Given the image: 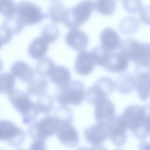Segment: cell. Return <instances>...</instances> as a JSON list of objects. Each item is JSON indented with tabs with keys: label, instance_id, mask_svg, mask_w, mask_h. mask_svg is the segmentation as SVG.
<instances>
[{
	"label": "cell",
	"instance_id": "cell-7",
	"mask_svg": "<svg viewBox=\"0 0 150 150\" xmlns=\"http://www.w3.org/2000/svg\"><path fill=\"white\" fill-rule=\"evenodd\" d=\"M115 88V82L107 76H102L89 87L86 92V100L89 104L95 105L98 102L107 98Z\"/></svg>",
	"mask_w": 150,
	"mask_h": 150
},
{
	"label": "cell",
	"instance_id": "cell-11",
	"mask_svg": "<svg viewBox=\"0 0 150 150\" xmlns=\"http://www.w3.org/2000/svg\"><path fill=\"white\" fill-rule=\"evenodd\" d=\"M84 136L86 141L93 146L97 147L109 138L107 123L98 122L84 129Z\"/></svg>",
	"mask_w": 150,
	"mask_h": 150
},
{
	"label": "cell",
	"instance_id": "cell-13",
	"mask_svg": "<svg viewBox=\"0 0 150 150\" xmlns=\"http://www.w3.org/2000/svg\"><path fill=\"white\" fill-rule=\"evenodd\" d=\"M129 65V60L119 52L111 51L102 67L110 72L121 73L126 71Z\"/></svg>",
	"mask_w": 150,
	"mask_h": 150
},
{
	"label": "cell",
	"instance_id": "cell-24",
	"mask_svg": "<svg viewBox=\"0 0 150 150\" xmlns=\"http://www.w3.org/2000/svg\"><path fill=\"white\" fill-rule=\"evenodd\" d=\"M140 25L139 20L133 16H128L123 18L119 25L120 32L126 35L133 34L138 30Z\"/></svg>",
	"mask_w": 150,
	"mask_h": 150
},
{
	"label": "cell",
	"instance_id": "cell-10",
	"mask_svg": "<svg viewBox=\"0 0 150 150\" xmlns=\"http://www.w3.org/2000/svg\"><path fill=\"white\" fill-rule=\"evenodd\" d=\"M109 138L116 146L124 145L127 139V125L121 115L115 117L107 123Z\"/></svg>",
	"mask_w": 150,
	"mask_h": 150
},
{
	"label": "cell",
	"instance_id": "cell-23",
	"mask_svg": "<svg viewBox=\"0 0 150 150\" xmlns=\"http://www.w3.org/2000/svg\"><path fill=\"white\" fill-rule=\"evenodd\" d=\"M24 25L17 17L14 16L5 18L2 23L0 30L13 36L20 33Z\"/></svg>",
	"mask_w": 150,
	"mask_h": 150
},
{
	"label": "cell",
	"instance_id": "cell-33",
	"mask_svg": "<svg viewBox=\"0 0 150 150\" xmlns=\"http://www.w3.org/2000/svg\"><path fill=\"white\" fill-rule=\"evenodd\" d=\"M136 63L134 70L137 77H150V61H142Z\"/></svg>",
	"mask_w": 150,
	"mask_h": 150
},
{
	"label": "cell",
	"instance_id": "cell-26",
	"mask_svg": "<svg viewBox=\"0 0 150 150\" xmlns=\"http://www.w3.org/2000/svg\"><path fill=\"white\" fill-rule=\"evenodd\" d=\"M136 78V88L138 97L141 100L146 101L150 97V77Z\"/></svg>",
	"mask_w": 150,
	"mask_h": 150
},
{
	"label": "cell",
	"instance_id": "cell-28",
	"mask_svg": "<svg viewBox=\"0 0 150 150\" xmlns=\"http://www.w3.org/2000/svg\"><path fill=\"white\" fill-rule=\"evenodd\" d=\"M115 0H96L94 2V8L98 13L105 16L112 14L116 8Z\"/></svg>",
	"mask_w": 150,
	"mask_h": 150
},
{
	"label": "cell",
	"instance_id": "cell-25",
	"mask_svg": "<svg viewBox=\"0 0 150 150\" xmlns=\"http://www.w3.org/2000/svg\"><path fill=\"white\" fill-rule=\"evenodd\" d=\"M48 86V81L45 79H33L29 83L27 88V93L29 95L39 96L46 93Z\"/></svg>",
	"mask_w": 150,
	"mask_h": 150
},
{
	"label": "cell",
	"instance_id": "cell-2",
	"mask_svg": "<svg viewBox=\"0 0 150 150\" xmlns=\"http://www.w3.org/2000/svg\"><path fill=\"white\" fill-rule=\"evenodd\" d=\"M94 8L93 0H83L75 6L67 9L63 21L66 27L78 28L89 19Z\"/></svg>",
	"mask_w": 150,
	"mask_h": 150
},
{
	"label": "cell",
	"instance_id": "cell-31",
	"mask_svg": "<svg viewBox=\"0 0 150 150\" xmlns=\"http://www.w3.org/2000/svg\"><path fill=\"white\" fill-rule=\"evenodd\" d=\"M38 97L36 104L40 112L45 114L50 113L54 106V102L51 96L46 93Z\"/></svg>",
	"mask_w": 150,
	"mask_h": 150
},
{
	"label": "cell",
	"instance_id": "cell-20",
	"mask_svg": "<svg viewBox=\"0 0 150 150\" xmlns=\"http://www.w3.org/2000/svg\"><path fill=\"white\" fill-rule=\"evenodd\" d=\"M49 77L52 83L60 87L66 85L71 81V74L67 67L57 66L54 67Z\"/></svg>",
	"mask_w": 150,
	"mask_h": 150
},
{
	"label": "cell",
	"instance_id": "cell-14",
	"mask_svg": "<svg viewBox=\"0 0 150 150\" xmlns=\"http://www.w3.org/2000/svg\"><path fill=\"white\" fill-rule=\"evenodd\" d=\"M94 106V117L97 122L107 123L115 116V106L108 98L98 102Z\"/></svg>",
	"mask_w": 150,
	"mask_h": 150
},
{
	"label": "cell",
	"instance_id": "cell-16",
	"mask_svg": "<svg viewBox=\"0 0 150 150\" xmlns=\"http://www.w3.org/2000/svg\"><path fill=\"white\" fill-rule=\"evenodd\" d=\"M96 65L90 52L83 51L80 52L76 57L74 69L78 74L86 76L92 72Z\"/></svg>",
	"mask_w": 150,
	"mask_h": 150
},
{
	"label": "cell",
	"instance_id": "cell-19",
	"mask_svg": "<svg viewBox=\"0 0 150 150\" xmlns=\"http://www.w3.org/2000/svg\"><path fill=\"white\" fill-rule=\"evenodd\" d=\"M136 76L129 72L122 74L116 79L115 88L118 92L122 94H127L132 92L136 88Z\"/></svg>",
	"mask_w": 150,
	"mask_h": 150
},
{
	"label": "cell",
	"instance_id": "cell-15",
	"mask_svg": "<svg viewBox=\"0 0 150 150\" xmlns=\"http://www.w3.org/2000/svg\"><path fill=\"white\" fill-rule=\"evenodd\" d=\"M65 40L69 47L78 52L84 51L89 42L87 35L78 28L71 29L68 31L65 36Z\"/></svg>",
	"mask_w": 150,
	"mask_h": 150
},
{
	"label": "cell",
	"instance_id": "cell-30",
	"mask_svg": "<svg viewBox=\"0 0 150 150\" xmlns=\"http://www.w3.org/2000/svg\"><path fill=\"white\" fill-rule=\"evenodd\" d=\"M59 30L54 24H47L42 29L41 36L48 43L55 42L59 38Z\"/></svg>",
	"mask_w": 150,
	"mask_h": 150
},
{
	"label": "cell",
	"instance_id": "cell-38",
	"mask_svg": "<svg viewBox=\"0 0 150 150\" xmlns=\"http://www.w3.org/2000/svg\"></svg>",
	"mask_w": 150,
	"mask_h": 150
},
{
	"label": "cell",
	"instance_id": "cell-5",
	"mask_svg": "<svg viewBox=\"0 0 150 150\" xmlns=\"http://www.w3.org/2000/svg\"><path fill=\"white\" fill-rule=\"evenodd\" d=\"M119 52L132 62L150 61V43L140 42L132 38H126L121 42Z\"/></svg>",
	"mask_w": 150,
	"mask_h": 150
},
{
	"label": "cell",
	"instance_id": "cell-9",
	"mask_svg": "<svg viewBox=\"0 0 150 150\" xmlns=\"http://www.w3.org/2000/svg\"><path fill=\"white\" fill-rule=\"evenodd\" d=\"M25 137L24 132L11 122L2 120L0 122V139L10 145L17 147L23 143Z\"/></svg>",
	"mask_w": 150,
	"mask_h": 150
},
{
	"label": "cell",
	"instance_id": "cell-36",
	"mask_svg": "<svg viewBox=\"0 0 150 150\" xmlns=\"http://www.w3.org/2000/svg\"><path fill=\"white\" fill-rule=\"evenodd\" d=\"M45 141L40 140H33L30 145V149L31 150L45 149Z\"/></svg>",
	"mask_w": 150,
	"mask_h": 150
},
{
	"label": "cell",
	"instance_id": "cell-6",
	"mask_svg": "<svg viewBox=\"0 0 150 150\" xmlns=\"http://www.w3.org/2000/svg\"><path fill=\"white\" fill-rule=\"evenodd\" d=\"M58 123L55 116L47 115L37 122L31 123L28 133L33 140L46 141L47 139L56 133Z\"/></svg>",
	"mask_w": 150,
	"mask_h": 150
},
{
	"label": "cell",
	"instance_id": "cell-4",
	"mask_svg": "<svg viewBox=\"0 0 150 150\" xmlns=\"http://www.w3.org/2000/svg\"><path fill=\"white\" fill-rule=\"evenodd\" d=\"M86 96L83 83L80 81L74 80L66 85L59 87L56 98L61 105L78 106L83 102Z\"/></svg>",
	"mask_w": 150,
	"mask_h": 150
},
{
	"label": "cell",
	"instance_id": "cell-17",
	"mask_svg": "<svg viewBox=\"0 0 150 150\" xmlns=\"http://www.w3.org/2000/svg\"><path fill=\"white\" fill-rule=\"evenodd\" d=\"M10 72L24 83H30L34 79L35 76L33 69L29 65L21 61H17L13 64Z\"/></svg>",
	"mask_w": 150,
	"mask_h": 150
},
{
	"label": "cell",
	"instance_id": "cell-27",
	"mask_svg": "<svg viewBox=\"0 0 150 150\" xmlns=\"http://www.w3.org/2000/svg\"><path fill=\"white\" fill-rule=\"evenodd\" d=\"M54 67V63L51 58L44 57L40 59L37 63L35 68L36 72L40 77H49Z\"/></svg>",
	"mask_w": 150,
	"mask_h": 150
},
{
	"label": "cell",
	"instance_id": "cell-35",
	"mask_svg": "<svg viewBox=\"0 0 150 150\" xmlns=\"http://www.w3.org/2000/svg\"><path fill=\"white\" fill-rule=\"evenodd\" d=\"M139 17L143 23L150 25V5L146 6L142 8L140 12Z\"/></svg>",
	"mask_w": 150,
	"mask_h": 150
},
{
	"label": "cell",
	"instance_id": "cell-1",
	"mask_svg": "<svg viewBox=\"0 0 150 150\" xmlns=\"http://www.w3.org/2000/svg\"><path fill=\"white\" fill-rule=\"evenodd\" d=\"M121 115L128 129L136 138L144 140L150 135V104L129 105Z\"/></svg>",
	"mask_w": 150,
	"mask_h": 150
},
{
	"label": "cell",
	"instance_id": "cell-29",
	"mask_svg": "<svg viewBox=\"0 0 150 150\" xmlns=\"http://www.w3.org/2000/svg\"><path fill=\"white\" fill-rule=\"evenodd\" d=\"M0 79L1 93L8 94L14 89L16 79L11 73L1 74Z\"/></svg>",
	"mask_w": 150,
	"mask_h": 150
},
{
	"label": "cell",
	"instance_id": "cell-8",
	"mask_svg": "<svg viewBox=\"0 0 150 150\" xmlns=\"http://www.w3.org/2000/svg\"><path fill=\"white\" fill-rule=\"evenodd\" d=\"M16 16L24 25H31L41 22L49 15L43 13L37 5L26 1L18 3Z\"/></svg>",
	"mask_w": 150,
	"mask_h": 150
},
{
	"label": "cell",
	"instance_id": "cell-21",
	"mask_svg": "<svg viewBox=\"0 0 150 150\" xmlns=\"http://www.w3.org/2000/svg\"><path fill=\"white\" fill-rule=\"evenodd\" d=\"M48 44L41 36L35 38L29 46L28 52L29 55L35 60L42 58L47 52Z\"/></svg>",
	"mask_w": 150,
	"mask_h": 150
},
{
	"label": "cell",
	"instance_id": "cell-22",
	"mask_svg": "<svg viewBox=\"0 0 150 150\" xmlns=\"http://www.w3.org/2000/svg\"><path fill=\"white\" fill-rule=\"evenodd\" d=\"M66 10L62 2L57 0H54L49 6V16L53 23H60L63 21Z\"/></svg>",
	"mask_w": 150,
	"mask_h": 150
},
{
	"label": "cell",
	"instance_id": "cell-32",
	"mask_svg": "<svg viewBox=\"0 0 150 150\" xmlns=\"http://www.w3.org/2000/svg\"><path fill=\"white\" fill-rule=\"evenodd\" d=\"M17 5L13 0H0V13L6 17L14 16Z\"/></svg>",
	"mask_w": 150,
	"mask_h": 150
},
{
	"label": "cell",
	"instance_id": "cell-12",
	"mask_svg": "<svg viewBox=\"0 0 150 150\" xmlns=\"http://www.w3.org/2000/svg\"><path fill=\"white\" fill-rule=\"evenodd\" d=\"M56 134L59 140L65 146L73 148L79 143L78 131L72 123H66L60 126Z\"/></svg>",
	"mask_w": 150,
	"mask_h": 150
},
{
	"label": "cell",
	"instance_id": "cell-3",
	"mask_svg": "<svg viewBox=\"0 0 150 150\" xmlns=\"http://www.w3.org/2000/svg\"><path fill=\"white\" fill-rule=\"evenodd\" d=\"M28 95L17 89H13L8 94L10 102L22 115L25 123L34 121L40 112L36 103L31 100Z\"/></svg>",
	"mask_w": 150,
	"mask_h": 150
},
{
	"label": "cell",
	"instance_id": "cell-34",
	"mask_svg": "<svg viewBox=\"0 0 150 150\" xmlns=\"http://www.w3.org/2000/svg\"><path fill=\"white\" fill-rule=\"evenodd\" d=\"M123 4L125 10L131 14L139 13L142 7L141 0H123Z\"/></svg>",
	"mask_w": 150,
	"mask_h": 150
},
{
	"label": "cell",
	"instance_id": "cell-37",
	"mask_svg": "<svg viewBox=\"0 0 150 150\" xmlns=\"http://www.w3.org/2000/svg\"></svg>",
	"mask_w": 150,
	"mask_h": 150
},
{
	"label": "cell",
	"instance_id": "cell-18",
	"mask_svg": "<svg viewBox=\"0 0 150 150\" xmlns=\"http://www.w3.org/2000/svg\"><path fill=\"white\" fill-rule=\"evenodd\" d=\"M100 40L102 46L111 51L117 50L121 42L118 33L110 27L105 28L103 30L100 34Z\"/></svg>",
	"mask_w": 150,
	"mask_h": 150
}]
</instances>
